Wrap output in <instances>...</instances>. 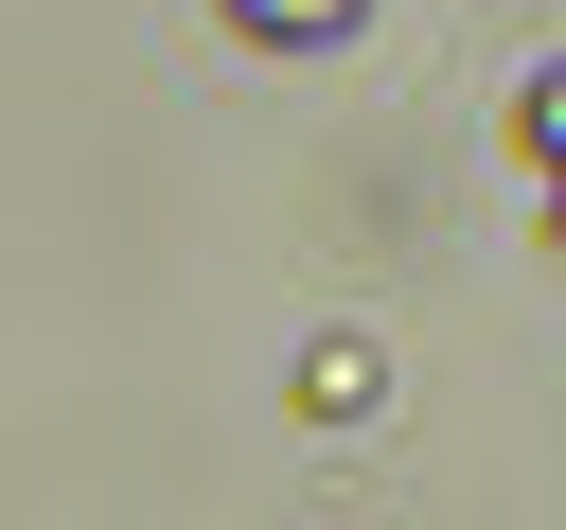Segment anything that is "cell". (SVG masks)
I'll return each mask as SVG.
<instances>
[{"label":"cell","instance_id":"1","mask_svg":"<svg viewBox=\"0 0 566 530\" xmlns=\"http://www.w3.org/2000/svg\"><path fill=\"white\" fill-rule=\"evenodd\" d=\"M248 18H283V35H318V18H354V0H248Z\"/></svg>","mask_w":566,"mask_h":530},{"label":"cell","instance_id":"2","mask_svg":"<svg viewBox=\"0 0 566 530\" xmlns=\"http://www.w3.org/2000/svg\"><path fill=\"white\" fill-rule=\"evenodd\" d=\"M531 141H548V159H566V88H531Z\"/></svg>","mask_w":566,"mask_h":530}]
</instances>
